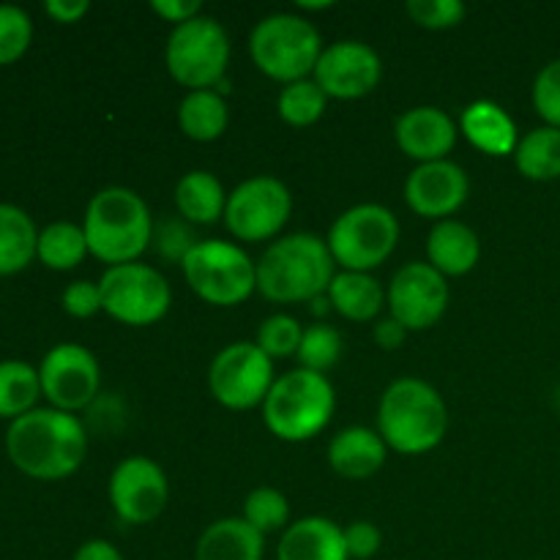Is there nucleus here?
Listing matches in <instances>:
<instances>
[{
  "label": "nucleus",
  "mask_w": 560,
  "mask_h": 560,
  "mask_svg": "<svg viewBox=\"0 0 560 560\" xmlns=\"http://www.w3.org/2000/svg\"><path fill=\"white\" fill-rule=\"evenodd\" d=\"M470 195V180L459 164L430 162L419 164L405 180V202L410 211L424 219H448L465 206Z\"/></svg>",
  "instance_id": "nucleus-17"
},
{
  "label": "nucleus",
  "mask_w": 560,
  "mask_h": 560,
  "mask_svg": "<svg viewBox=\"0 0 560 560\" xmlns=\"http://www.w3.org/2000/svg\"><path fill=\"white\" fill-rule=\"evenodd\" d=\"M184 244L195 246L197 241H191V235L186 233V230L180 228L178 222L164 224L162 233H159V249H162V255L164 257H175L178 262H184V257L189 255V249H186Z\"/></svg>",
  "instance_id": "nucleus-41"
},
{
  "label": "nucleus",
  "mask_w": 560,
  "mask_h": 560,
  "mask_svg": "<svg viewBox=\"0 0 560 560\" xmlns=\"http://www.w3.org/2000/svg\"><path fill=\"white\" fill-rule=\"evenodd\" d=\"M388 446L381 432L370 427H348L328 443V465L348 481H364L383 468Z\"/></svg>",
  "instance_id": "nucleus-19"
},
{
  "label": "nucleus",
  "mask_w": 560,
  "mask_h": 560,
  "mask_svg": "<svg viewBox=\"0 0 560 560\" xmlns=\"http://www.w3.org/2000/svg\"><path fill=\"white\" fill-rule=\"evenodd\" d=\"M386 301L394 320L402 323L408 331H427L446 315V277L430 262H408L394 273Z\"/></svg>",
  "instance_id": "nucleus-14"
},
{
  "label": "nucleus",
  "mask_w": 560,
  "mask_h": 560,
  "mask_svg": "<svg viewBox=\"0 0 560 560\" xmlns=\"http://www.w3.org/2000/svg\"><path fill=\"white\" fill-rule=\"evenodd\" d=\"M38 249V230L22 208L0 202V277L22 271Z\"/></svg>",
  "instance_id": "nucleus-26"
},
{
  "label": "nucleus",
  "mask_w": 560,
  "mask_h": 560,
  "mask_svg": "<svg viewBox=\"0 0 560 560\" xmlns=\"http://www.w3.org/2000/svg\"><path fill=\"white\" fill-rule=\"evenodd\" d=\"M244 520L257 530V534L268 536L277 530L288 528L290 520V503L273 487H257L246 495L244 501Z\"/></svg>",
  "instance_id": "nucleus-33"
},
{
  "label": "nucleus",
  "mask_w": 560,
  "mask_h": 560,
  "mask_svg": "<svg viewBox=\"0 0 560 560\" xmlns=\"http://www.w3.org/2000/svg\"><path fill=\"white\" fill-rule=\"evenodd\" d=\"M5 452L14 468L31 479H69L85 463V427L74 413L58 408H36L11 421L5 432Z\"/></svg>",
  "instance_id": "nucleus-1"
},
{
  "label": "nucleus",
  "mask_w": 560,
  "mask_h": 560,
  "mask_svg": "<svg viewBox=\"0 0 560 560\" xmlns=\"http://www.w3.org/2000/svg\"><path fill=\"white\" fill-rule=\"evenodd\" d=\"M88 252L107 268L140 260L153 241L151 208L137 191L126 186H107L96 191L85 208Z\"/></svg>",
  "instance_id": "nucleus-4"
},
{
  "label": "nucleus",
  "mask_w": 560,
  "mask_h": 560,
  "mask_svg": "<svg viewBox=\"0 0 560 560\" xmlns=\"http://www.w3.org/2000/svg\"><path fill=\"white\" fill-rule=\"evenodd\" d=\"M88 241L85 230L74 222H52L38 233L36 257L52 271H71L85 260Z\"/></svg>",
  "instance_id": "nucleus-30"
},
{
  "label": "nucleus",
  "mask_w": 560,
  "mask_h": 560,
  "mask_svg": "<svg viewBox=\"0 0 560 560\" xmlns=\"http://www.w3.org/2000/svg\"><path fill=\"white\" fill-rule=\"evenodd\" d=\"M170 481L148 457H129L109 476V503L124 525H148L164 512Z\"/></svg>",
  "instance_id": "nucleus-15"
},
{
  "label": "nucleus",
  "mask_w": 560,
  "mask_h": 560,
  "mask_svg": "<svg viewBox=\"0 0 560 560\" xmlns=\"http://www.w3.org/2000/svg\"><path fill=\"white\" fill-rule=\"evenodd\" d=\"M293 213L290 189L273 175H255L228 195L224 224L244 244H260L282 233Z\"/></svg>",
  "instance_id": "nucleus-11"
},
{
  "label": "nucleus",
  "mask_w": 560,
  "mask_h": 560,
  "mask_svg": "<svg viewBox=\"0 0 560 560\" xmlns=\"http://www.w3.org/2000/svg\"><path fill=\"white\" fill-rule=\"evenodd\" d=\"M339 355H342V334L326 323H315V326L304 328L301 337V348L295 359L301 361V370L320 372L326 375L331 366H337Z\"/></svg>",
  "instance_id": "nucleus-32"
},
{
  "label": "nucleus",
  "mask_w": 560,
  "mask_h": 560,
  "mask_svg": "<svg viewBox=\"0 0 560 560\" xmlns=\"http://www.w3.org/2000/svg\"><path fill=\"white\" fill-rule=\"evenodd\" d=\"M74 560H124L118 547L107 539H91L77 547Z\"/></svg>",
  "instance_id": "nucleus-44"
},
{
  "label": "nucleus",
  "mask_w": 560,
  "mask_h": 560,
  "mask_svg": "<svg viewBox=\"0 0 560 560\" xmlns=\"http://www.w3.org/2000/svg\"><path fill=\"white\" fill-rule=\"evenodd\" d=\"M273 383V361L257 348V342L228 345L219 350L208 370V388L228 410L257 408L266 402Z\"/></svg>",
  "instance_id": "nucleus-12"
},
{
  "label": "nucleus",
  "mask_w": 560,
  "mask_h": 560,
  "mask_svg": "<svg viewBox=\"0 0 560 560\" xmlns=\"http://www.w3.org/2000/svg\"><path fill=\"white\" fill-rule=\"evenodd\" d=\"M326 295L331 301V310L339 312L345 320L353 323L372 320L386 304L383 284L372 273L361 271H339L331 279V288H328Z\"/></svg>",
  "instance_id": "nucleus-24"
},
{
  "label": "nucleus",
  "mask_w": 560,
  "mask_h": 560,
  "mask_svg": "<svg viewBox=\"0 0 560 560\" xmlns=\"http://www.w3.org/2000/svg\"><path fill=\"white\" fill-rule=\"evenodd\" d=\"M408 328L402 326L399 320H394V317H386V320H381L375 326V331H372V337H375V345L381 350H399L405 345V339H408Z\"/></svg>",
  "instance_id": "nucleus-42"
},
{
  "label": "nucleus",
  "mask_w": 560,
  "mask_h": 560,
  "mask_svg": "<svg viewBox=\"0 0 560 560\" xmlns=\"http://www.w3.org/2000/svg\"><path fill=\"white\" fill-rule=\"evenodd\" d=\"M277 560H350L345 528L328 517L299 520L284 528Z\"/></svg>",
  "instance_id": "nucleus-20"
},
{
  "label": "nucleus",
  "mask_w": 560,
  "mask_h": 560,
  "mask_svg": "<svg viewBox=\"0 0 560 560\" xmlns=\"http://www.w3.org/2000/svg\"><path fill=\"white\" fill-rule=\"evenodd\" d=\"M98 290H102V312L131 328L153 326L173 306L170 282L145 262L107 268L98 279Z\"/></svg>",
  "instance_id": "nucleus-10"
},
{
  "label": "nucleus",
  "mask_w": 560,
  "mask_h": 560,
  "mask_svg": "<svg viewBox=\"0 0 560 560\" xmlns=\"http://www.w3.org/2000/svg\"><path fill=\"white\" fill-rule=\"evenodd\" d=\"M153 14L162 16L164 22H173L175 25H184V22L200 16L202 3L200 0H153L151 3Z\"/></svg>",
  "instance_id": "nucleus-40"
},
{
  "label": "nucleus",
  "mask_w": 560,
  "mask_h": 560,
  "mask_svg": "<svg viewBox=\"0 0 560 560\" xmlns=\"http://www.w3.org/2000/svg\"><path fill=\"white\" fill-rule=\"evenodd\" d=\"M228 102L219 91H189L178 107V126L189 140L213 142L228 131Z\"/></svg>",
  "instance_id": "nucleus-27"
},
{
  "label": "nucleus",
  "mask_w": 560,
  "mask_h": 560,
  "mask_svg": "<svg viewBox=\"0 0 560 560\" xmlns=\"http://www.w3.org/2000/svg\"><path fill=\"white\" fill-rule=\"evenodd\" d=\"M266 536L244 517H224L208 525L197 539L195 560H262Z\"/></svg>",
  "instance_id": "nucleus-23"
},
{
  "label": "nucleus",
  "mask_w": 560,
  "mask_h": 560,
  "mask_svg": "<svg viewBox=\"0 0 560 560\" xmlns=\"http://www.w3.org/2000/svg\"><path fill=\"white\" fill-rule=\"evenodd\" d=\"M345 547H348V558L353 560L375 558L383 547L381 528L370 520H355L345 528Z\"/></svg>",
  "instance_id": "nucleus-39"
},
{
  "label": "nucleus",
  "mask_w": 560,
  "mask_h": 560,
  "mask_svg": "<svg viewBox=\"0 0 560 560\" xmlns=\"http://www.w3.org/2000/svg\"><path fill=\"white\" fill-rule=\"evenodd\" d=\"M63 310L69 312L71 317H93L96 312H102V290H98V282H88V279H77L69 288L63 290V299H60Z\"/></svg>",
  "instance_id": "nucleus-38"
},
{
  "label": "nucleus",
  "mask_w": 560,
  "mask_h": 560,
  "mask_svg": "<svg viewBox=\"0 0 560 560\" xmlns=\"http://www.w3.org/2000/svg\"><path fill=\"white\" fill-rule=\"evenodd\" d=\"M301 337H304V328L295 317L290 315H271L260 323L257 328V348L268 355V359H290V355L299 353Z\"/></svg>",
  "instance_id": "nucleus-34"
},
{
  "label": "nucleus",
  "mask_w": 560,
  "mask_h": 560,
  "mask_svg": "<svg viewBox=\"0 0 560 560\" xmlns=\"http://www.w3.org/2000/svg\"><path fill=\"white\" fill-rule=\"evenodd\" d=\"M481 260V241L468 224L443 219L427 235V262L443 277H465Z\"/></svg>",
  "instance_id": "nucleus-21"
},
{
  "label": "nucleus",
  "mask_w": 560,
  "mask_h": 560,
  "mask_svg": "<svg viewBox=\"0 0 560 560\" xmlns=\"http://www.w3.org/2000/svg\"><path fill=\"white\" fill-rule=\"evenodd\" d=\"M448 430V410L435 386L419 377H399L377 405V432L397 454L419 457L441 446Z\"/></svg>",
  "instance_id": "nucleus-3"
},
{
  "label": "nucleus",
  "mask_w": 560,
  "mask_h": 560,
  "mask_svg": "<svg viewBox=\"0 0 560 560\" xmlns=\"http://www.w3.org/2000/svg\"><path fill=\"white\" fill-rule=\"evenodd\" d=\"M534 107L547 126L560 129V58L536 74Z\"/></svg>",
  "instance_id": "nucleus-37"
},
{
  "label": "nucleus",
  "mask_w": 560,
  "mask_h": 560,
  "mask_svg": "<svg viewBox=\"0 0 560 560\" xmlns=\"http://www.w3.org/2000/svg\"><path fill=\"white\" fill-rule=\"evenodd\" d=\"M514 164L528 180L560 178V129L539 126L520 140Z\"/></svg>",
  "instance_id": "nucleus-28"
},
{
  "label": "nucleus",
  "mask_w": 560,
  "mask_h": 560,
  "mask_svg": "<svg viewBox=\"0 0 560 560\" xmlns=\"http://www.w3.org/2000/svg\"><path fill=\"white\" fill-rule=\"evenodd\" d=\"M383 63L375 49L355 38L334 42L323 49L312 80L328 98H364L377 88Z\"/></svg>",
  "instance_id": "nucleus-16"
},
{
  "label": "nucleus",
  "mask_w": 560,
  "mask_h": 560,
  "mask_svg": "<svg viewBox=\"0 0 560 560\" xmlns=\"http://www.w3.org/2000/svg\"><path fill=\"white\" fill-rule=\"evenodd\" d=\"M331 0H320V3H312V0H299V9L301 11H323V9H331Z\"/></svg>",
  "instance_id": "nucleus-46"
},
{
  "label": "nucleus",
  "mask_w": 560,
  "mask_h": 560,
  "mask_svg": "<svg viewBox=\"0 0 560 560\" xmlns=\"http://www.w3.org/2000/svg\"><path fill=\"white\" fill-rule=\"evenodd\" d=\"M44 9L60 25H74V22H80L91 11V3L88 0H47Z\"/></svg>",
  "instance_id": "nucleus-43"
},
{
  "label": "nucleus",
  "mask_w": 560,
  "mask_h": 560,
  "mask_svg": "<svg viewBox=\"0 0 560 560\" xmlns=\"http://www.w3.org/2000/svg\"><path fill=\"white\" fill-rule=\"evenodd\" d=\"M323 49L317 27L299 14L262 16L249 36V55L257 69L284 85L310 80Z\"/></svg>",
  "instance_id": "nucleus-6"
},
{
  "label": "nucleus",
  "mask_w": 560,
  "mask_h": 560,
  "mask_svg": "<svg viewBox=\"0 0 560 560\" xmlns=\"http://www.w3.org/2000/svg\"><path fill=\"white\" fill-rule=\"evenodd\" d=\"M457 124L446 109L438 107H413L397 120L399 151L419 164L443 162L457 145Z\"/></svg>",
  "instance_id": "nucleus-18"
},
{
  "label": "nucleus",
  "mask_w": 560,
  "mask_h": 560,
  "mask_svg": "<svg viewBox=\"0 0 560 560\" xmlns=\"http://www.w3.org/2000/svg\"><path fill=\"white\" fill-rule=\"evenodd\" d=\"M42 394L49 405L66 413L88 408L102 386V370L96 355L77 342H60L42 359L38 366Z\"/></svg>",
  "instance_id": "nucleus-13"
},
{
  "label": "nucleus",
  "mask_w": 560,
  "mask_h": 560,
  "mask_svg": "<svg viewBox=\"0 0 560 560\" xmlns=\"http://www.w3.org/2000/svg\"><path fill=\"white\" fill-rule=\"evenodd\" d=\"M405 11L416 25L427 31H448V27L463 25L468 16L463 0H408Z\"/></svg>",
  "instance_id": "nucleus-36"
},
{
  "label": "nucleus",
  "mask_w": 560,
  "mask_h": 560,
  "mask_svg": "<svg viewBox=\"0 0 560 560\" xmlns=\"http://www.w3.org/2000/svg\"><path fill=\"white\" fill-rule=\"evenodd\" d=\"M310 304L315 306V310H312V312H315V315H328V312H331V301H328L326 293L317 295V299H312Z\"/></svg>",
  "instance_id": "nucleus-45"
},
{
  "label": "nucleus",
  "mask_w": 560,
  "mask_h": 560,
  "mask_svg": "<svg viewBox=\"0 0 560 560\" xmlns=\"http://www.w3.org/2000/svg\"><path fill=\"white\" fill-rule=\"evenodd\" d=\"M42 377L25 361H0V419H20L36 410Z\"/></svg>",
  "instance_id": "nucleus-29"
},
{
  "label": "nucleus",
  "mask_w": 560,
  "mask_h": 560,
  "mask_svg": "<svg viewBox=\"0 0 560 560\" xmlns=\"http://www.w3.org/2000/svg\"><path fill=\"white\" fill-rule=\"evenodd\" d=\"M337 262L326 238L293 233L273 241L257 262V293L273 304H301L328 293Z\"/></svg>",
  "instance_id": "nucleus-2"
},
{
  "label": "nucleus",
  "mask_w": 560,
  "mask_h": 560,
  "mask_svg": "<svg viewBox=\"0 0 560 560\" xmlns=\"http://www.w3.org/2000/svg\"><path fill=\"white\" fill-rule=\"evenodd\" d=\"M175 208L189 224H217L224 219L228 195L208 170H191L175 184Z\"/></svg>",
  "instance_id": "nucleus-25"
},
{
  "label": "nucleus",
  "mask_w": 560,
  "mask_h": 560,
  "mask_svg": "<svg viewBox=\"0 0 560 560\" xmlns=\"http://www.w3.org/2000/svg\"><path fill=\"white\" fill-rule=\"evenodd\" d=\"M33 42V22L25 9L0 3V66H9L27 52Z\"/></svg>",
  "instance_id": "nucleus-35"
},
{
  "label": "nucleus",
  "mask_w": 560,
  "mask_h": 560,
  "mask_svg": "<svg viewBox=\"0 0 560 560\" xmlns=\"http://www.w3.org/2000/svg\"><path fill=\"white\" fill-rule=\"evenodd\" d=\"M164 63L178 85L189 91H217L230 63L228 31L206 14L175 25L164 47Z\"/></svg>",
  "instance_id": "nucleus-8"
},
{
  "label": "nucleus",
  "mask_w": 560,
  "mask_h": 560,
  "mask_svg": "<svg viewBox=\"0 0 560 560\" xmlns=\"http://www.w3.org/2000/svg\"><path fill=\"white\" fill-rule=\"evenodd\" d=\"M197 299L213 306H238L257 290V262L230 241H197L180 262Z\"/></svg>",
  "instance_id": "nucleus-7"
},
{
  "label": "nucleus",
  "mask_w": 560,
  "mask_h": 560,
  "mask_svg": "<svg viewBox=\"0 0 560 560\" xmlns=\"http://www.w3.org/2000/svg\"><path fill=\"white\" fill-rule=\"evenodd\" d=\"M328 252L345 271L370 273L394 255L399 244V222L386 206L361 202L334 219L328 230Z\"/></svg>",
  "instance_id": "nucleus-9"
},
{
  "label": "nucleus",
  "mask_w": 560,
  "mask_h": 560,
  "mask_svg": "<svg viewBox=\"0 0 560 560\" xmlns=\"http://www.w3.org/2000/svg\"><path fill=\"white\" fill-rule=\"evenodd\" d=\"M459 131L468 137L474 148H479L487 156H514L520 145V135L514 120L509 118L501 104L490 98L468 104L459 115Z\"/></svg>",
  "instance_id": "nucleus-22"
},
{
  "label": "nucleus",
  "mask_w": 560,
  "mask_h": 560,
  "mask_svg": "<svg viewBox=\"0 0 560 560\" xmlns=\"http://www.w3.org/2000/svg\"><path fill=\"white\" fill-rule=\"evenodd\" d=\"M337 408V394L326 375L293 370L277 377L262 402L268 432L284 443H304L320 435Z\"/></svg>",
  "instance_id": "nucleus-5"
},
{
  "label": "nucleus",
  "mask_w": 560,
  "mask_h": 560,
  "mask_svg": "<svg viewBox=\"0 0 560 560\" xmlns=\"http://www.w3.org/2000/svg\"><path fill=\"white\" fill-rule=\"evenodd\" d=\"M328 96L320 91L315 80H299L290 82V85L282 88L277 98L279 118L288 126H295V129H304V126L317 124L326 113Z\"/></svg>",
  "instance_id": "nucleus-31"
}]
</instances>
